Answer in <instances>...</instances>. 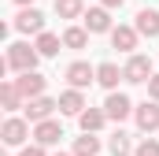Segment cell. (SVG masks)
Wrapping results in <instances>:
<instances>
[{"mask_svg": "<svg viewBox=\"0 0 159 156\" xmlns=\"http://www.w3.org/2000/svg\"><path fill=\"white\" fill-rule=\"evenodd\" d=\"M19 156H44V145H41V141H34V145H26Z\"/></svg>", "mask_w": 159, "mask_h": 156, "instance_id": "cell-24", "label": "cell"}, {"mask_svg": "<svg viewBox=\"0 0 159 156\" xmlns=\"http://www.w3.org/2000/svg\"><path fill=\"white\" fill-rule=\"evenodd\" d=\"M100 4H104V7H122L126 0H100Z\"/></svg>", "mask_w": 159, "mask_h": 156, "instance_id": "cell-26", "label": "cell"}, {"mask_svg": "<svg viewBox=\"0 0 159 156\" xmlns=\"http://www.w3.org/2000/svg\"><path fill=\"white\" fill-rule=\"evenodd\" d=\"M26 138H30V119H15L11 115L4 123V145H22Z\"/></svg>", "mask_w": 159, "mask_h": 156, "instance_id": "cell-9", "label": "cell"}, {"mask_svg": "<svg viewBox=\"0 0 159 156\" xmlns=\"http://www.w3.org/2000/svg\"><path fill=\"white\" fill-rule=\"evenodd\" d=\"M15 85H19V93H22L26 100H34V97H41V93H44L48 78H44V75H37V71H22V75L15 78Z\"/></svg>", "mask_w": 159, "mask_h": 156, "instance_id": "cell-4", "label": "cell"}, {"mask_svg": "<svg viewBox=\"0 0 159 156\" xmlns=\"http://www.w3.org/2000/svg\"><path fill=\"white\" fill-rule=\"evenodd\" d=\"M133 156H159V141L156 138H144V141L133 149Z\"/></svg>", "mask_w": 159, "mask_h": 156, "instance_id": "cell-23", "label": "cell"}, {"mask_svg": "<svg viewBox=\"0 0 159 156\" xmlns=\"http://www.w3.org/2000/svg\"><path fill=\"white\" fill-rule=\"evenodd\" d=\"M59 108V100H52V97H34V100H26V119L30 123H41V119H52V112Z\"/></svg>", "mask_w": 159, "mask_h": 156, "instance_id": "cell-8", "label": "cell"}, {"mask_svg": "<svg viewBox=\"0 0 159 156\" xmlns=\"http://www.w3.org/2000/svg\"><path fill=\"white\" fill-rule=\"evenodd\" d=\"M37 60H41V52H37V45H30V41H15V45H7V71H37Z\"/></svg>", "mask_w": 159, "mask_h": 156, "instance_id": "cell-1", "label": "cell"}, {"mask_svg": "<svg viewBox=\"0 0 159 156\" xmlns=\"http://www.w3.org/2000/svg\"><path fill=\"white\" fill-rule=\"evenodd\" d=\"M63 138V126L56 123V119H41V123H34V141H41V145H56Z\"/></svg>", "mask_w": 159, "mask_h": 156, "instance_id": "cell-11", "label": "cell"}, {"mask_svg": "<svg viewBox=\"0 0 159 156\" xmlns=\"http://www.w3.org/2000/svg\"><path fill=\"white\" fill-rule=\"evenodd\" d=\"M137 26H111V45L119 48V52H133L137 48Z\"/></svg>", "mask_w": 159, "mask_h": 156, "instance_id": "cell-12", "label": "cell"}, {"mask_svg": "<svg viewBox=\"0 0 159 156\" xmlns=\"http://www.w3.org/2000/svg\"><path fill=\"white\" fill-rule=\"evenodd\" d=\"M100 153V138H93V134H85L74 141V156H96Z\"/></svg>", "mask_w": 159, "mask_h": 156, "instance_id": "cell-21", "label": "cell"}, {"mask_svg": "<svg viewBox=\"0 0 159 156\" xmlns=\"http://www.w3.org/2000/svg\"><path fill=\"white\" fill-rule=\"evenodd\" d=\"M56 156H67V153H56Z\"/></svg>", "mask_w": 159, "mask_h": 156, "instance_id": "cell-28", "label": "cell"}, {"mask_svg": "<svg viewBox=\"0 0 159 156\" xmlns=\"http://www.w3.org/2000/svg\"><path fill=\"white\" fill-rule=\"evenodd\" d=\"M15 4H19V7H30V4H34V0H15Z\"/></svg>", "mask_w": 159, "mask_h": 156, "instance_id": "cell-27", "label": "cell"}, {"mask_svg": "<svg viewBox=\"0 0 159 156\" xmlns=\"http://www.w3.org/2000/svg\"><path fill=\"white\" fill-rule=\"evenodd\" d=\"M67 82H70V85H74V89H85V85H93V82H96V67H89V63H70V67H67Z\"/></svg>", "mask_w": 159, "mask_h": 156, "instance_id": "cell-10", "label": "cell"}, {"mask_svg": "<svg viewBox=\"0 0 159 156\" xmlns=\"http://www.w3.org/2000/svg\"><path fill=\"white\" fill-rule=\"evenodd\" d=\"M119 78H126V71H119L115 63H100V67H96V82H100L104 89H119Z\"/></svg>", "mask_w": 159, "mask_h": 156, "instance_id": "cell-16", "label": "cell"}, {"mask_svg": "<svg viewBox=\"0 0 159 156\" xmlns=\"http://www.w3.org/2000/svg\"><path fill=\"white\" fill-rule=\"evenodd\" d=\"M34 45H37V52H41V56H56L63 41L56 37V34H48V30H41V34H37V41H34Z\"/></svg>", "mask_w": 159, "mask_h": 156, "instance_id": "cell-20", "label": "cell"}, {"mask_svg": "<svg viewBox=\"0 0 159 156\" xmlns=\"http://www.w3.org/2000/svg\"><path fill=\"white\" fill-rule=\"evenodd\" d=\"M78 123H81V134H96V130L107 123V112H104V108H85L78 115Z\"/></svg>", "mask_w": 159, "mask_h": 156, "instance_id": "cell-15", "label": "cell"}, {"mask_svg": "<svg viewBox=\"0 0 159 156\" xmlns=\"http://www.w3.org/2000/svg\"><path fill=\"white\" fill-rule=\"evenodd\" d=\"M63 45L74 48V52L85 48V45H89V30H85V26H70V30H63Z\"/></svg>", "mask_w": 159, "mask_h": 156, "instance_id": "cell-19", "label": "cell"}, {"mask_svg": "<svg viewBox=\"0 0 159 156\" xmlns=\"http://www.w3.org/2000/svg\"><path fill=\"white\" fill-rule=\"evenodd\" d=\"M126 82H133V85H141V82H148L152 78V60L148 56H141V52H129V60H126Z\"/></svg>", "mask_w": 159, "mask_h": 156, "instance_id": "cell-2", "label": "cell"}, {"mask_svg": "<svg viewBox=\"0 0 159 156\" xmlns=\"http://www.w3.org/2000/svg\"><path fill=\"white\" fill-rule=\"evenodd\" d=\"M107 149H111V156H129L133 153V145H129V138H126V134H111V141H107Z\"/></svg>", "mask_w": 159, "mask_h": 156, "instance_id": "cell-22", "label": "cell"}, {"mask_svg": "<svg viewBox=\"0 0 159 156\" xmlns=\"http://www.w3.org/2000/svg\"><path fill=\"white\" fill-rule=\"evenodd\" d=\"M104 112H107V119H115V123H122L126 115H133V100L126 97V93H107V100H104Z\"/></svg>", "mask_w": 159, "mask_h": 156, "instance_id": "cell-5", "label": "cell"}, {"mask_svg": "<svg viewBox=\"0 0 159 156\" xmlns=\"http://www.w3.org/2000/svg\"><path fill=\"white\" fill-rule=\"evenodd\" d=\"M133 119H137V126H141L144 134L159 130V100H144V104H137V108H133Z\"/></svg>", "mask_w": 159, "mask_h": 156, "instance_id": "cell-6", "label": "cell"}, {"mask_svg": "<svg viewBox=\"0 0 159 156\" xmlns=\"http://www.w3.org/2000/svg\"><path fill=\"white\" fill-rule=\"evenodd\" d=\"M107 11H111V7H104V4H100V7H89V11L81 15V19H85V30H89V34H111V15H107Z\"/></svg>", "mask_w": 159, "mask_h": 156, "instance_id": "cell-7", "label": "cell"}, {"mask_svg": "<svg viewBox=\"0 0 159 156\" xmlns=\"http://www.w3.org/2000/svg\"><path fill=\"white\" fill-rule=\"evenodd\" d=\"M15 30H19V34H41V30H44V15H41L34 4H30V7H19Z\"/></svg>", "mask_w": 159, "mask_h": 156, "instance_id": "cell-3", "label": "cell"}, {"mask_svg": "<svg viewBox=\"0 0 159 156\" xmlns=\"http://www.w3.org/2000/svg\"><path fill=\"white\" fill-rule=\"evenodd\" d=\"M59 112L63 115H81L85 112V97H81V89H67V93H59Z\"/></svg>", "mask_w": 159, "mask_h": 156, "instance_id": "cell-14", "label": "cell"}, {"mask_svg": "<svg viewBox=\"0 0 159 156\" xmlns=\"http://www.w3.org/2000/svg\"><path fill=\"white\" fill-rule=\"evenodd\" d=\"M56 15L59 19H81L85 15V0H56Z\"/></svg>", "mask_w": 159, "mask_h": 156, "instance_id": "cell-18", "label": "cell"}, {"mask_svg": "<svg viewBox=\"0 0 159 156\" xmlns=\"http://www.w3.org/2000/svg\"><path fill=\"white\" fill-rule=\"evenodd\" d=\"M148 93H152V100H159V75L148 78Z\"/></svg>", "mask_w": 159, "mask_h": 156, "instance_id": "cell-25", "label": "cell"}, {"mask_svg": "<svg viewBox=\"0 0 159 156\" xmlns=\"http://www.w3.org/2000/svg\"><path fill=\"white\" fill-rule=\"evenodd\" d=\"M137 34L141 37H159V11L156 7H144V11H137Z\"/></svg>", "mask_w": 159, "mask_h": 156, "instance_id": "cell-13", "label": "cell"}, {"mask_svg": "<svg viewBox=\"0 0 159 156\" xmlns=\"http://www.w3.org/2000/svg\"><path fill=\"white\" fill-rule=\"evenodd\" d=\"M0 100H4V108H7V112L26 108V97L19 93V85H15V82H4V85H0Z\"/></svg>", "mask_w": 159, "mask_h": 156, "instance_id": "cell-17", "label": "cell"}]
</instances>
